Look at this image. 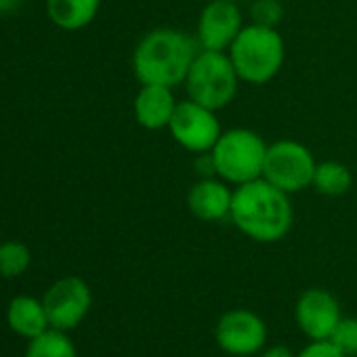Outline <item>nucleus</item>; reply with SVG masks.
<instances>
[{
    "label": "nucleus",
    "mask_w": 357,
    "mask_h": 357,
    "mask_svg": "<svg viewBox=\"0 0 357 357\" xmlns=\"http://www.w3.org/2000/svg\"><path fill=\"white\" fill-rule=\"evenodd\" d=\"M229 219L252 242L275 244L290 234L294 208L290 194L261 176L234 190Z\"/></svg>",
    "instance_id": "f257e3e1"
},
{
    "label": "nucleus",
    "mask_w": 357,
    "mask_h": 357,
    "mask_svg": "<svg viewBox=\"0 0 357 357\" xmlns=\"http://www.w3.org/2000/svg\"><path fill=\"white\" fill-rule=\"evenodd\" d=\"M200 53L194 36L176 28H155L147 32L132 51V72L141 84L178 86Z\"/></svg>",
    "instance_id": "f03ea898"
},
{
    "label": "nucleus",
    "mask_w": 357,
    "mask_h": 357,
    "mask_svg": "<svg viewBox=\"0 0 357 357\" xmlns=\"http://www.w3.org/2000/svg\"><path fill=\"white\" fill-rule=\"evenodd\" d=\"M227 55L242 82L263 86L280 74L286 61V43L278 28L248 24L238 34Z\"/></svg>",
    "instance_id": "7ed1b4c3"
},
{
    "label": "nucleus",
    "mask_w": 357,
    "mask_h": 357,
    "mask_svg": "<svg viewBox=\"0 0 357 357\" xmlns=\"http://www.w3.org/2000/svg\"><path fill=\"white\" fill-rule=\"evenodd\" d=\"M267 147L269 143L250 128L223 130L211 149L215 174L234 188L261 178Z\"/></svg>",
    "instance_id": "20e7f679"
},
{
    "label": "nucleus",
    "mask_w": 357,
    "mask_h": 357,
    "mask_svg": "<svg viewBox=\"0 0 357 357\" xmlns=\"http://www.w3.org/2000/svg\"><path fill=\"white\" fill-rule=\"evenodd\" d=\"M240 82L242 80L227 53L200 49L183 86L188 99L215 112H221L238 97Z\"/></svg>",
    "instance_id": "39448f33"
},
{
    "label": "nucleus",
    "mask_w": 357,
    "mask_h": 357,
    "mask_svg": "<svg viewBox=\"0 0 357 357\" xmlns=\"http://www.w3.org/2000/svg\"><path fill=\"white\" fill-rule=\"evenodd\" d=\"M315 166V155L307 145L294 139H280L267 147L263 178L292 196L311 188Z\"/></svg>",
    "instance_id": "423d86ee"
},
{
    "label": "nucleus",
    "mask_w": 357,
    "mask_h": 357,
    "mask_svg": "<svg viewBox=\"0 0 357 357\" xmlns=\"http://www.w3.org/2000/svg\"><path fill=\"white\" fill-rule=\"evenodd\" d=\"M168 132L176 145L200 155L215 147L217 139L223 132V126L215 109L204 107L192 99H183L176 103V109L168 124Z\"/></svg>",
    "instance_id": "0eeeda50"
},
{
    "label": "nucleus",
    "mask_w": 357,
    "mask_h": 357,
    "mask_svg": "<svg viewBox=\"0 0 357 357\" xmlns=\"http://www.w3.org/2000/svg\"><path fill=\"white\" fill-rule=\"evenodd\" d=\"M43 305L51 328L68 332L78 328L89 315L93 305V292L82 278L68 275L49 286L43 296Z\"/></svg>",
    "instance_id": "6e6552de"
},
{
    "label": "nucleus",
    "mask_w": 357,
    "mask_h": 357,
    "mask_svg": "<svg viewBox=\"0 0 357 357\" xmlns=\"http://www.w3.org/2000/svg\"><path fill=\"white\" fill-rule=\"evenodd\" d=\"M215 340L221 351L234 357H250L265 349L267 326L261 315L250 309H231L217 321Z\"/></svg>",
    "instance_id": "1a4fd4ad"
},
{
    "label": "nucleus",
    "mask_w": 357,
    "mask_h": 357,
    "mask_svg": "<svg viewBox=\"0 0 357 357\" xmlns=\"http://www.w3.org/2000/svg\"><path fill=\"white\" fill-rule=\"evenodd\" d=\"M244 13L238 3L227 0H213L206 3L198 15L196 40L204 51H223L227 53L238 34L244 30Z\"/></svg>",
    "instance_id": "9d476101"
},
{
    "label": "nucleus",
    "mask_w": 357,
    "mask_h": 357,
    "mask_svg": "<svg viewBox=\"0 0 357 357\" xmlns=\"http://www.w3.org/2000/svg\"><path fill=\"white\" fill-rule=\"evenodd\" d=\"M294 319L309 340H330L342 319V313L332 292L324 288H309L294 305Z\"/></svg>",
    "instance_id": "9b49d317"
},
{
    "label": "nucleus",
    "mask_w": 357,
    "mask_h": 357,
    "mask_svg": "<svg viewBox=\"0 0 357 357\" xmlns=\"http://www.w3.org/2000/svg\"><path fill=\"white\" fill-rule=\"evenodd\" d=\"M234 202V190L219 176H200L188 192L190 213L204 223H217L229 219Z\"/></svg>",
    "instance_id": "f8f14e48"
},
{
    "label": "nucleus",
    "mask_w": 357,
    "mask_h": 357,
    "mask_svg": "<svg viewBox=\"0 0 357 357\" xmlns=\"http://www.w3.org/2000/svg\"><path fill=\"white\" fill-rule=\"evenodd\" d=\"M176 97L172 93L170 86H162V84H141L135 103H132V112H135V120L141 128L145 130H162L168 128L172 114L176 109Z\"/></svg>",
    "instance_id": "ddd939ff"
},
{
    "label": "nucleus",
    "mask_w": 357,
    "mask_h": 357,
    "mask_svg": "<svg viewBox=\"0 0 357 357\" xmlns=\"http://www.w3.org/2000/svg\"><path fill=\"white\" fill-rule=\"evenodd\" d=\"M7 324L11 326V330L17 336L28 338V340L45 334L51 328L43 301H38L34 296H28V294H20L9 303V307H7Z\"/></svg>",
    "instance_id": "4468645a"
},
{
    "label": "nucleus",
    "mask_w": 357,
    "mask_h": 357,
    "mask_svg": "<svg viewBox=\"0 0 357 357\" xmlns=\"http://www.w3.org/2000/svg\"><path fill=\"white\" fill-rule=\"evenodd\" d=\"M101 9V0H47L49 20L68 32L91 26Z\"/></svg>",
    "instance_id": "2eb2a0df"
},
{
    "label": "nucleus",
    "mask_w": 357,
    "mask_h": 357,
    "mask_svg": "<svg viewBox=\"0 0 357 357\" xmlns=\"http://www.w3.org/2000/svg\"><path fill=\"white\" fill-rule=\"evenodd\" d=\"M311 188L317 194L328 196V198L344 196L353 188V172L347 164H342L338 160L317 162Z\"/></svg>",
    "instance_id": "dca6fc26"
},
{
    "label": "nucleus",
    "mask_w": 357,
    "mask_h": 357,
    "mask_svg": "<svg viewBox=\"0 0 357 357\" xmlns=\"http://www.w3.org/2000/svg\"><path fill=\"white\" fill-rule=\"evenodd\" d=\"M26 357H78V351L68 332L49 328L45 334L30 340Z\"/></svg>",
    "instance_id": "f3484780"
},
{
    "label": "nucleus",
    "mask_w": 357,
    "mask_h": 357,
    "mask_svg": "<svg viewBox=\"0 0 357 357\" xmlns=\"http://www.w3.org/2000/svg\"><path fill=\"white\" fill-rule=\"evenodd\" d=\"M32 263V252L24 242H3L0 244V278H20L28 271Z\"/></svg>",
    "instance_id": "a211bd4d"
},
{
    "label": "nucleus",
    "mask_w": 357,
    "mask_h": 357,
    "mask_svg": "<svg viewBox=\"0 0 357 357\" xmlns=\"http://www.w3.org/2000/svg\"><path fill=\"white\" fill-rule=\"evenodd\" d=\"M248 15L250 24L278 28L284 20V3H280V0H252Z\"/></svg>",
    "instance_id": "6ab92c4d"
},
{
    "label": "nucleus",
    "mask_w": 357,
    "mask_h": 357,
    "mask_svg": "<svg viewBox=\"0 0 357 357\" xmlns=\"http://www.w3.org/2000/svg\"><path fill=\"white\" fill-rule=\"evenodd\" d=\"M347 357H357V319L342 317L330 338Z\"/></svg>",
    "instance_id": "aec40b11"
},
{
    "label": "nucleus",
    "mask_w": 357,
    "mask_h": 357,
    "mask_svg": "<svg viewBox=\"0 0 357 357\" xmlns=\"http://www.w3.org/2000/svg\"><path fill=\"white\" fill-rule=\"evenodd\" d=\"M296 357H347L332 340H311Z\"/></svg>",
    "instance_id": "412c9836"
},
{
    "label": "nucleus",
    "mask_w": 357,
    "mask_h": 357,
    "mask_svg": "<svg viewBox=\"0 0 357 357\" xmlns=\"http://www.w3.org/2000/svg\"><path fill=\"white\" fill-rule=\"evenodd\" d=\"M261 357H296V355L286 344H271V347L263 349Z\"/></svg>",
    "instance_id": "4be33fe9"
},
{
    "label": "nucleus",
    "mask_w": 357,
    "mask_h": 357,
    "mask_svg": "<svg viewBox=\"0 0 357 357\" xmlns=\"http://www.w3.org/2000/svg\"><path fill=\"white\" fill-rule=\"evenodd\" d=\"M204 3H213V0H204ZM227 3H240V0H227Z\"/></svg>",
    "instance_id": "5701e85b"
},
{
    "label": "nucleus",
    "mask_w": 357,
    "mask_h": 357,
    "mask_svg": "<svg viewBox=\"0 0 357 357\" xmlns=\"http://www.w3.org/2000/svg\"><path fill=\"white\" fill-rule=\"evenodd\" d=\"M280 3H286V0H280Z\"/></svg>",
    "instance_id": "b1692460"
}]
</instances>
